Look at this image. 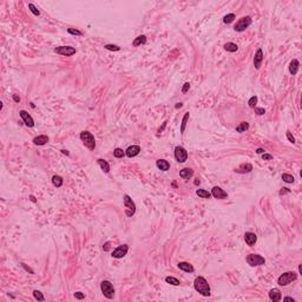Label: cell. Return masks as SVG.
Here are the masks:
<instances>
[{
  "instance_id": "21",
  "label": "cell",
  "mask_w": 302,
  "mask_h": 302,
  "mask_svg": "<svg viewBox=\"0 0 302 302\" xmlns=\"http://www.w3.org/2000/svg\"><path fill=\"white\" fill-rule=\"evenodd\" d=\"M178 268L181 270L185 272V273H193V270H195L193 267H192L190 263H188V262H179Z\"/></svg>"
},
{
  "instance_id": "3",
  "label": "cell",
  "mask_w": 302,
  "mask_h": 302,
  "mask_svg": "<svg viewBox=\"0 0 302 302\" xmlns=\"http://www.w3.org/2000/svg\"><path fill=\"white\" fill-rule=\"evenodd\" d=\"M297 278V274L294 273V272H287V273H283L282 275L278 276L277 278V283L280 286H288L290 282L295 281Z\"/></svg>"
},
{
  "instance_id": "12",
  "label": "cell",
  "mask_w": 302,
  "mask_h": 302,
  "mask_svg": "<svg viewBox=\"0 0 302 302\" xmlns=\"http://www.w3.org/2000/svg\"><path fill=\"white\" fill-rule=\"evenodd\" d=\"M211 196H214L217 200H224V198L228 197V193L223 189H221L220 187H214L212 190H211Z\"/></svg>"
},
{
  "instance_id": "31",
  "label": "cell",
  "mask_w": 302,
  "mask_h": 302,
  "mask_svg": "<svg viewBox=\"0 0 302 302\" xmlns=\"http://www.w3.org/2000/svg\"><path fill=\"white\" fill-rule=\"evenodd\" d=\"M113 156L116 158H123L124 156H125V151L123 149H121V148H116L113 150Z\"/></svg>"
},
{
  "instance_id": "22",
  "label": "cell",
  "mask_w": 302,
  "mask_h": 302,
  "mask_svg": "<svg viewBox=\"0 0 302 302\" xmlns=\"http://www.w3.org/2000/svg\"><path fill=\"white\" fill-rule=\"evenodd\" d=\"M157 168L159 169V170H162V171H168L169 169H170V164H169V162L168 161H165V159H158L157 161Z\"/></svg>"
},
{
  "instance_id": "38",
  "label": "cell",
  "mask_w": 302,
  "mask_h": 302,
  "mask_svg": "<svg viewBox=\"0 0 302 302\" xmlns=\"http://www.w3.org/2000/svg\"><path fill=\"white\" fill-rule=\"evenodd\" d=\"M68 32H69L70 34H73V36H83V33L80 31H78V30H74V28H68Z\"/></svg>"
},
{
  "instance_id": "29",
  "label": "cell",
  "mask_w": 302,
  "mask_h": 302,
  "mask_svg": "<svg viewBox=\"0 0 302 302\" xmlns=\"http://www.w3.org/2000/svg\"><path fill=\"white\" fill-rule=\"evenodd\" d=\"M189 116H190L189 112H187V113L184 115L183 119H182V124H181V134H184V131H185V126H187V123H188Z\"/></svg>"
},
{
  "instance_id": "49",
  "label": "cell",
  "mask_w": 302,
  "mask_h": 302,
  "mask_svg": "<svg viewBox=\"0 0 302 302\" xmlns=\"http://www.w3.org/2000/svg\"><path fill=\"white\" fill-rule=\"evenodd\" d=\"M182 106H183V104H182V103H177V104L175 105V108H176V109H181Z\"/></svg>"
},
{
  "instance_id": "41",
  "label": "cell",
  "mask_w": 302,
  "mask_h": 302,
  "mask_svg": "<svg viewBox=\"0 0 302 302\" xmlns=\"http://www.w3.org/2000/svg\"><path fill=\"white\" fill-rule=\"evenodd\" d=\"M262 158H263L264 161H270V159H273V156L269 155V153H263V155H262Z\"/></svg>"
},
{
  "instance_id": "37",
  "label": "cell",
  "mask_w": 302,
  "mask_h": 302,
  "mask_svg": "<svg viewBox=\"0 0 302 302\" xmlns=\"http://www.w3.org/2000/svg\"><path fill=\"white\" fill-rule=\"evenodd\" d=\"M256 103H257V97L256 96H253L250 99H249V100H248V105H249V108H255Z\"/></svg>"
},
{
  "instance_id": "35",
  "label": "cell",
  "mask_w": 302,
  "mask_h": 302,
  "mask_svg": "<svg viewBox=\"0 0 302 302\" xmlns=\"http://www.w3.org/2000/svg\"><path fill=\"white\" fill-rule=\"evenodd\" d=\"M28 8L31 10V12L34 14V15H40V11H39L33 4H28Z\"/></svg>"
},
{
  "instance_id": "25",
  "label": "cell",
  "mask_w": 302,
  "mask_h": 302,
  "mask_svg": "<svg viewBox=\"0 0 302 302\" xmlns=\"http://www.w3.org/2000/svg\"><path fill=\"white\" fill-rule=\"evenodd\" d=\"M145 42H146V36L142 34V36L137 37V38L134 40L132 45H134V46H139V45H144Z\"/></svg>"
},
{
  "instance_id": "44",
  "label": "cell",
  "mask_w": 302,
  "mask_h": 302,
  "mask_svg": "<svg viewBox=\"0 0 302 302\" xmlns=\"http://www.w3.org/2000/svg\"><path fill=\"white\" fill-rule=\"evenodd\" d=\"M287 138H288V140L290 143H295V138H294V136L290 132H287Z\"/></svg>"
},
{
  "instance_id": "34",
  "label": "cell",
  "mask_w": 302,
  "mask_h": 302,
  "mask_svg": "<svg viewBox=\"0 0 302 302\" xmlns=\"http://www.w3.org/2000/svg\"><path fill=\"white\" fill-rule=\"evenodd\" d=\"M33 296H34V299L38 300V301H44V300H45L42 293L39 291V290H34V291H33Z\"/></svg>"
},
{
  "instance_id": "9",
  "label": "cell",
  "mask_w": 302,
  "mask_h": 302,
  "mask_svg": "<svg viewBox=\"0 0 302 302\" xmlns=\"http://www.w3.org/2000/svg\"><path fill=\"white\" fill-rule=\"evenodd\" d=\"M55 52L58 55L70 57V55H73L76 53V49L72 46H58L55 49Z\"/></svg>"
},
{
  "instance_id": "43",
  "label": "cell",
  "mask_w": 302,
  "mask_h": 302,
  "mask_svg": "<svg viewBox=\"0 0 302 302\" xmlns=\"http://www.w3.org/2000/svg\"><path fill=\"white\" fill-rule=\"evenodd\" d=\"M189 89H190V84H189V83H185V84H184V86H183V89H182V92H183V93H185Z\"/></svg>"
},
{
  "instance_id": "7",
  "label": "cell",
  "mask_w": 302,
  "mask_h": 302,
  "mask_svg": "<svg viewBox=\"0 0 302 302\" xmlns=\"http://www.w3.org/2000/svg\"><path fill=\"white\" fill-rule=\"evenodd\" d=\"M247 262L249 266L251 267H256V266H262L266 263L264 257H262L259 254H249L247 256Z\"/></svg>"
},
{
  "instance_id": "2",
  "label": "cell",
  "mask_w": 302,
  "mask_h": 302,
  "mask_svg": "<svg viewBox=\"0 0 302 302\" xmlns=\"http://www.w3.org/2000/svg\"><path fill=\"white\" fill-rule=\"evenodd\" d=\"M80 139L83 140L84 145H85L87 149L95 150V148H96V140H95V137L92 136L91 132H89V131H83L82 134H80Z\"/></svg>"
},
{
  "instance_id": "40",
  "label": "cell",
  "mask_w": 302,
  "mask_h": 302,
  "mask_svg": "<svg viewBox=\"0 0 302 302\" xmlns=\"http://www.w3.org/2000/svg\"><path fill=\"white\" fill-rule=\"evenodd\" d=\"M74 297L78 299V300H83L85 297V295L83 293H80V291H77V293H74Z\"/></svg>"
},
{
  "instance_id": "19",
  "label": "cell",
  "mask_w": 302,
  "mask_h": 302,
  "mask_svg": "<svg viewBox=\"0 0 302 302\" xmlns=\"http://www.w3.org/2000/svg\"><path fill=\"white\" fill-rule=\"evenodd\" d=\"M179 176L184 179L191 178L192 176H193V170L190 169V168H184V169H182V170L179 171Z\"/></svg>"
},
{
  "instance_id": "20",
  "label": "cell",
  "mask_w": 302,
  "mask_h": 302,
  "mask_svg": "<svg viewBox=\"0 0 302 302\" xmlns=\"http://www.w3.org/2000/svg\"><path fill=\"white\" fill-rule=\"evenodd\" d=\"M299 66H300L299 60H297V59H293V60L290 61V64H289V72H290L293 76H295V74L297 73V71H299Z\"/></svg>"
},
{
  "instance_id": "32",
  "label": "cell",
  "mask_w": 302,
  "mask_h": 302,
  "mask_svg": "<svg viewBox=\"0 0 302 302\" xmlns=\"http://www.w3.org/2000/svg\"><path fill=\"white\" fill-rule=\"evenodd\" d=\"M235 18H236V17H235V14L234 13L227 14V15L223 18V23H224V24H230V23H233Z\"/></svg>"
},
{
  "instance_id": "16",
  "label": "cell",
  "mask_w": 302,
  "mask_h": 302,
  "mask_svg": "<svg viewBox=\"0 0 302 302\" xmlns=\"http://www.w3.org/2000/svg\"><path fill=\"white\" fill-rule=\"evenodd\" d=\"M269 299H270L272 301H274V302L281 301V299H282L281 291H280V290H278L277 288L270 289V291H269Z\"/></svg>"
},
{
  "instance_id": "14",
  "label": "cell",
  "mask_w": 302,
  "mask_h": 302,
  "mask_svg": "<svg viewBox=\"0 0 302 302\" xmlns=\"http://www.w3.org/2000/svg\"><path fill=\"white\" fill-rule=\"evenodd\" d=\"M244 241H246V243H247L249 247H253L256 243V241H257V236L254 233L248 231V233L244 234Z\"/></svg>"
},
{
  "instance_id": "45",
  "label": "cell",
  "mask_w": 302,
  "mask_h": 302,
  "mask_svg": "<svg viewBox=\"0 0 302 302\" xmlns=\"http://www.w3.org/2000/svg\"><path fill=\"white\" fill-rule=\"evenodd\" d=\"M290 192V190H288V188H283L281 191H280V195H283V193H288Z\"/></svg>"
},
{
  "instance_id": "6",
  "label": "cell",
  "mask_w": 302,
  "mask_h": 302,
  "mask_svg": "<svg viewBox=\"0 0 302 302\" xmlns=\"http://www.w3.org/2000/svg\"><path fill=\"white\" fill-rule=\"evenodd\" d=\"M251 25V18L249 15H246V17H242L234 26V30L237 31V32H243L246 28H248L249 26Z\"/></svg>"
},
{
  "instance_id": "11",
  "label": "cell",
  "mask_w": 302,
  "mask_h": 302,
  "mask_svg": "<svg viewBox=\"0 0 302 302\" xmlns=\"http://www.w3.org/2000/svg\"><path fill=\"white\" fill-rule=\"evenodd\" d=\"M19 115H20L21 119L24 121V123H25L26 126H28V127H33V126H34V121H33V118L28 115V112H26L25 110H21L19 112Z\"/></svg>"
},
{
  "instance_id": "36",
  "label": "cell",
  "mask_w": 302,
  "mask_h": 302,
  "mask_svg": "<svg viewBox=\"0 0 302 302\" xmlns=\"http://www.w3.org/2000/svg\"><path fill=\"white\" fill-rule=\"evenodd\" d=\"M104 49H106V50H109V51H119V50H121V47H119V46H117V45H112V44H108V45H105V46H104Z\"/></svg>"
},
{
  "instance_id": "8",
  "label": "cell",
  "mask_w": 302,
  "mask_h": 302,
  "mask_svg": "<svg viewBox=\"0 0 302 302\" xmlns=\"http://www.w3.org/2000/svg\"><path fill=\"white\" fill-rule=\"evenodd\" d=\"M175 158L178 163H184L188 159V151L183 146H176L175 148Z\"/></svg>"
},
{
  "instance_id": "50",
  "label": "cell",
  "mask_w": 302,
  "mask_h": 302,
  "mask_svg": "<svg viewBox=\"0 0 302 302\" xmlns=\"http://www.w3.org/2000/svg\"><path fill=\"white\" fill-rule=\"evenodd\" d=\"M61 152H63L64 155H66V156H69V155H70V152L68 150H61Z\"/></svg>"
},
{
  "instance_id": "18",
  "label": "cell",
  "mask_w": 302,
  "mask_h": 302,
  "mask_svg": "<svg viewBox=\"0 0 302 302\" xmlns=\"http://www.w3.org/2000/svg\"><path fill=\"white\" fill-rule=\"evenodd\" d=\"M49 140H50V138L46 135H40V136H37V137L33 138V143L36 145H45L46 143H49Z\"/></svg>"
},
{
  "instance_id": "52",
  "label": "cell",
  "mask_w": 302,
  "mask_h": 302,
  "mask_svg": "<svg viewBox=\"0 0 302 302\" xmlns=\"http://www.w3.org/2000/svg\"><path fill=\"white\" fill-rule=\"evenodd\" d=\"M31 201H32V202H36V198H34L33 196H31Z\"/></svg>"
},
{
  "instance_id": "30",
  "label": "cell",
  "mask_w": 302,
  "mask_h": 302,
  "mask_svg": "<svg viewBox=\"0 0 302 302\" xmlns=\"http://www.w3.org/2000/svg\"><path fill=\"white\" fill-rule=\"evenodd\" d=\"M165 282H166V283H169V285H172V286H179V285H181L179 280H177L176 277H172V276H168V277H165Z\"/></svg>"
},
{
  "instance_id": "27",
  "label": "cell",
  "mask_w": 302,
  "mask_h": 302,
  "mask_svg": "<svg viewBox=\"0 0 302 302\" xmlns=\"http://www.w3.org/2000/svg\"><path fill=\"white\" fill-rule=\"evenodd\" d=\"M196 195H197L198 197H201V198H210V197H211V192L206 191L204 189H198V190H196Z\"/></svg>"
},
{
  "instance_id": "23",
  "label": "cell",
  "mask_w": 302,
  "mask_h": 302,
  "mask_svg": "<svg viewBox=\"0 0 302 302\" xmlns=\"http://www.w3.org/2000/svg\"><path fill=\"white\" fill-rule=\"evenodd\" d=\"M97 162H98V164H99V166H100V169L105 172V174H108L109 171H110V165H109V163L106 162V161H104V159H97Z\"/></svg>"
},
{
  "instance_id": "51",
  "label": "cell",
  "mask_w": 302,
  "mask_h": 302,
  "mask_svg": "<svg viewBox=\"0 0 302 302\" xmlns=\"http://www.w3.org/2000/svg\"><path fill=\"white\" fill-rule=\"evenodd\" d=\"M299 273H300V274H302V266H301V264L299 266Z\"/></svg>"
},
{
  "instance_id": "13",
  "label": "cell",
  "mask_w": 302,
  "mask_h": 302,
  "mask_svg": "<svg viewBox=\"0 0 302 302\" xmlns=\"http://www.w3.org/2000/svg\"><path fill=\"white\" fill-rule=\"evenodd\" d=\"M262 61H263V52H262L261 49H259L255 53V57H254V65H255V69L260 70L262 65Z\"/></svg>"
},
{
  "instance_id": "15",
  "label": "cell",
  "mask_w": 302,
  "mask_h": 302,
  "mask_svg": "<svg viewBox=\"0 0 302 302\" xmlns=\"http://www.w3.org/2000/svg\"><path fill=\"white\" fill-rule=\"evenodd\" d=\"M140 152V146H138V145H131V146H129L126 150H125V155L127 156V157H135V156H137L138 153Z\"/></svg>"
},
{
  "instance_id": "42",
  "label": "cell",
  "mask_w": 302,
  "mask_h": 302,
  "mask_svg": "<svg viewBox=\"0 0 302 302\" xmlns=\"http://www.w3.org/2000/svg\"><path fill=\"white\" fill-rule=\"evenodd\" d=\"M110 248H111V242H106V243L103 246V250H104V251H109Z\"/></svg>"
},
{
  "instance_id": "26",
  "label": "cell",
  "mask_w": 302,
  "mask_h": 302,
  "mask_svg": "<svg viewBox=\"0 0 302 302\" xmlns=\"http://www.w3.org/2000/svg\"><path fill=\"white\" fill-rule=\"evenodd\" d=\"M224 50L228 52H236L238 50V46L234 42H227V44H224Z\"/></svg>"
},
{
  "instance_id": "24",
  "label": "cell",
  "mask_w": 302,
  "mask_h": 302,
  "mask_svg": "<svg viewBox=\"0 0 302 302\" xmlns=\"http://www.w3.org/2000/svg\"><path fill=\"white\" fill-rule=\"evenodd\" d=\"M248 129H249V123L248 122H241L236 126V132L242 134V132H246Z\"/></svg>"
},
{
  "instance_id": "48",
  "label": "cell",
  "mask_w": 302,
  "mask_h": 302,
  "mask_svg": "<svg viewBox=\"0 0 302 302\" xmlns=\"http://www.w3.org/2000/svg\"><path fill=\"white\" fill-rule=\"evenodd\" d=\"M283 300H285V301H291V302H295V300H294L293 297H289V296H287V297H285Z\"/></svg>"
},
{
  "instance_id": "4",
  "label": "cell",
  "mask_w": 302,
  "mask_h": 302,
  "mask_svg": "<svg viewBox=\"0 0 302 302\" xmlns=\"http://www.w3.org/2000/svg\"><path fill=\"white\" fill-rule=\"evenodd\" d=\"M123 201H124V206L126 208V210H125L126 216L132 217L135 215V212H136V204H135V202L132 201V198H130L129 195H124Z\"/></svg>"
},
{
  "instance_id": "10",
  "label": "cell",
  "mask_w": 302,
  "mask_h": 302,
  "mask_svg": "<svg viewBox=\"0 0 302 302\" xmlns=\"http://www.w3.org/2000/svg\"><path fill=\"white\" fill-rule=\"evenodd\" d=\"M127 250H129L127 244L119 246V247L116 248V249L112 251V257H115V259H122V257H124V256L127 254Z\"/></svg>"
},
{
  "instance_id": "46",
  "label": "cell",
  "mask_w": 302,
  "mask_h": 302,
  "mask_svg": "<svg viewBox=\"0 0 302 302\" xmlns=\"http://www.w3.org/2000/svg\"><path fill=\"white\" fill-rule=\"evenodd\" d=\"M13 100L15 103H19V102H20V97L17 96V95H13Z\"/></svg>"
},
{
  "instance_id": "33",
  "label": "cell",
  "mask_w": 302,
  "mask_h": 302,
  "mask_svg": "<svg viewBox=\"0 0 302 302\" xmlns=\"http://www.w3.org/2000/svg\"><path fill=\"white\" fill-rule=\"evenodd\" d=\"M282 179L286 182V183H294V176H291V175H289V174H283L282 175Z\"/></svg>"
},
{
  "instance_id": "1",
  "label": "cell",
  "mask_w": 302,
  "mask_h": 302,
  "mask_svg": "<svg viewBox=\"0 0 302 302\" xmlns=\"http://www.w3.org/2000/svg\"><path fill=\"white\" fill-rule=\"evenodd\" d=\"M193 288L203 296H210V286H209L208 281L202 276H198V277L195 278Z\"/></svg>"
},
{
  "instance_id": "5",
  "label": "cell",
  "mask_w": 302,
  "mask_h": 302,
  "mask_svg": "<svg viewBox=\"0 0 302 302\" xmlns=\"http://www.w3.org/2000/svg\"><path fill=\"white\" fill-rule=\"evenodd\" d=\"M100 289H102V293L104 294L105 297L108 299H113L115 296V288L112 286L110 281H103L100 283Z\"/></svg>"
},
{
  "instance_id": "39",
  "label": "cell",
  "mask_w": 302,
  "mask_h": 302,
  "mask_svg": "<svg viewBox=\"0 0 302 302\" xmlns=\"http://www.w3.org/2000/svg\"><path fill=\"white\" fill-rule=\"evenodd\" d=\"M255 112H256L259 116H262V115L266 113V110H264L263 108H255Z\"/></svg>"
},
{
  "instance_id": "17",
  "label": "cell",
  "mask_w": 302,
  "mask_h": 302,
  "mask_svg": "<svg viewBox=\"0 0 302 302\" xmlns=\"http://www.w3.org/2000/svg\"><path fill=\"white\" fill-rule=\"evenodd\" d=\"M253 170V165L249 164V163H244V164H241L237 169H235V172L237 174H248Z\"/></svg>"
},
{
  "instance_id": "47",
  "label": "cell",
  "mask_w": 302,
  "mask_h": 302,
  "mask_svg": "<svg viewBox=\"0 0 302 302\" xmlns=\"http://www.w3.org/2000/svg\"><path fill=\"white\" fill-rule=\"evenodd\" d=\"M256 153H259V155H261V153H264V149H262V148H259V149L256 150Z\"/></svg>"
},
{
  "instance_id": "28",
  "label": "cell",
  "mask_w": 302,
  "mask_h": 302,
  "mask_svg": "<svg viewBox=\"0 0 302 302\" xmlns=\"http://www.w3.org/2000/svg\"><path fill=\"white\" fill-rule=\"evenodd\" d=\"M52 183H53V185H55V187H57V188H60V187L63 185V183H64L63 177H61V176H58V175H55V176L52 177Z\"/></svg>"
}]
</instances>
